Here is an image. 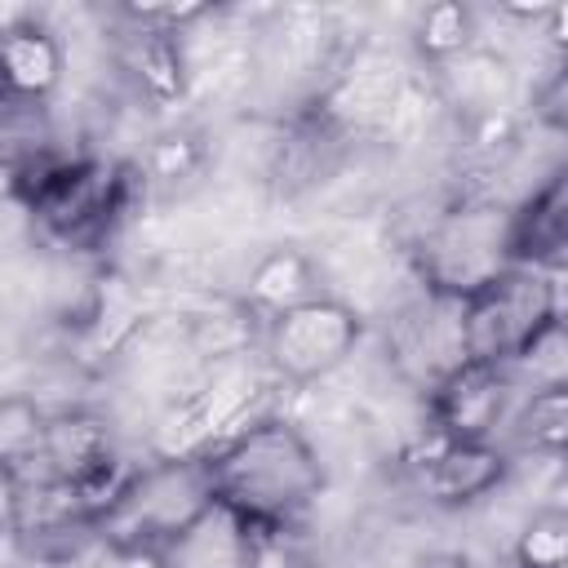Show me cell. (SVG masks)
I'll use <instances>...</instances> for the list:
<instances>
[{
  "mask_svg": "<svg viewBox=\"0 0 568 568\" xmlns=\"http://www.w3.org/2000/svg\"><path fill=\"white\" fill-rule=\"evenodd\" d=\"M550 324L555 302L546 266H510L488 288L462 302V342L466 359L475 364L515 368Z\"/></svg>",
  "mask_w": 568,
  "mask_h": 568,
  "instance_id": "cell-4",
  "label": "cell"
},
{
  "mask_svg": "<svg viewBox=\"0 0 568 568\" xmlns=\"http://www.w3.org/2000/svg\"><path fill=\"white\" fill-rule=\"evenodd\" d=\"M386 351L399 368V377L422 390V399L453 373L466 364V342H462V302L435 297V293H417L413 302H404L386 328Z\"/></svg>",
  "mask_w": 568,
  "mask_h": 568,
  "instance_id": "cell-7",
  "label": "cell"
},
{
  "mask_svg": "<svg viewBox=\"0 0 568 568\" xmlns=\"http://www.w3.org/2000/svg\"><path fill=\"white\" fill-rule=\"evenodd\" d=\"M413 49L430 67H453L479 49V22L475 9L462 0H435L422 4L413 18Z\"/></svg>",
  "mask_w": 568,
  "mask_h": 568,
  "instance_id": "cell-15",
  "label": "cell"
},
{
  "mask_svg": "<svg viewBox=\"0 0 568 568\" xmlns=\"http://www.w3.org/2000/svg\"><path fill=\"white\" fill-rule=\"evenodd\" d=\"M364 333H368L364 311L351 306L346 297L324 293L262 324V359L280 382L311 386L333 377L359 351Z\"/></svg>",
  "mask_w": 568,
  "mask_h": 568,
  "instance_id": "cell-5",
  "label": "cell"
},
{
  "mask_svg": "<svg viewBox=\"0 0 568 568\" xmlns=\"http://www.w3.org/2000/svg\"><path fill=\"white\" fill-rule=\"evenodd\" d=\"M510 555L524 568H568V515L546 506L510 541Z\"/></svg>",
  "mask_w": 568,
  "mask_h": 568,
  "instance_id": "cell-18",
  "label": "cell"
},
{
  "mask_svg": "<svg viewBox=\"0 0 568 568\" xmlns=\"http://www.w3.org/2000/svg\"><path fill=\"white\" fill-rule=\"evenodd\" d=\"M324 297V284H320V266L306 248L297 244H271L253 266H248V280H244V315L253 320H275L302 302H315Z\"/></svg>",
  "mask_w": 568,
  "mask_h": 568,
  "instance_id": "cell-11",
  "label": "cell"
},
{
  "mask_svg": "<svg viewBox=\"0 0 568 568\" xmlns=\"http://www.w3.org/2000/svg\"><path fill=\"white\" fill-rule=\"evenodd\" d=\"M204 164V146L195 133L186 129H173V133H160L146 155L138 160V173L142 182H155V186H178V182H191Z\"/></svg>",
  "mask_w": 568,
  "mask_h": 568,
  "instance_id": "cell-17",
  "label": "cell"
},
{
  "mask_svg": "<svg viewBox=\"0 0 568 568\" xmlns=\"http://www.w3.org/2000/svg\"><path fill=\"white\" fill-rule=\"evenodd\" d=\"M217 506L204 448H173L142 466H129L120 493L102 510L93 537L120 555H160L200 515Z\"/></svg>",
  "mask_w": 568,
  "mask_h": 568,
  "instance_id": "cell-3",
  "label": "cell"
},
{
  "mask_svg": "<svg viewBox=\"0 0 568 568\" xmlns=\"http://www.w3.org/2000/svg\"><path fill=\"white\" fill-rule=\"evenodd\" d=\"M408 568H462V550H430V555L413 559Z\"/></svg>",
  "mask_w": 568,
  "mask_h": 568,
  "instance_id": "cell-25",
  "label": "cell"
},
{
  "mask_svg": "<svg viewBox=\"0 0 568 568\" xmlns=\"http://www.w3.org/2000/svg\"><path fill=\"white\" fill-rule=\"evenodd\" d=\"M124 71L138 84V93L151 106H173L186 98V53H182V36H164V31H138L124 27Z\"/></svg>",
  "mask_w": 568,
  "mask_h": 568,
  "instance_id": "cell-13",
  "label": "cell"
},
{
  "mask_svg": "<svg viewBox=\"0 0 568 568\" xmlns=\"http://www.w3.org/2000/svg\"><path fill=\"white\" fill-rule=\"evenodd\" d=\"M546 275H550V302H555V328H564V333H568V257H564V262H555V266H546Z\"/></svg>",
  "mask_w": 568,
  "mask_h": 568,
  "instance_id": "cell-23",
  "label": "cell"
},
{
  "mask_svg": "<svg viewBox=\"0 0 568 568\" xmlns=\"http://www.w3.org/2000/svg\"><path fill=\"white\" fill-rule=\"evenodd\" d=\"M568 257V160L515 200V262L555 266Z\"/></svg>",
  "mask_w": 568,
  "mask_h": 568,
  "instance_id": "cell-10",
  "label": "cell"
},
{
  "mask_svg": "<svg viewBox=\"0 0 568 568\" xmlns=\"http://www.w3.org/2000/svg\"><path fill=\"white\" fill-rule=\"evenodd\" d=\"M515 404H519V382L510 368L466 359L426 395V435L453 444L501 439Z\"/></svg>",
  "mask_w": 568,
  "mask_h": 568,
  "instance_id": "cell-6",
  "label": "cell"
},
{
  "mask_svg": "<svg viewBox=\"0 0 568 568\" xmlns=\"http://www.w3.org/2000/svg\"><path fill=\"white\" fill-rule=\"evenodd\" d=\"M413 275L417 288L466 302L506 275L515 262V200H497L484 191H462L444 200L426 226L413 235Z\"/></svg>",
  "mask_w": 568,
  "mask_h": 568,
  "instance_id": "cell-2",
  "label": "cell"
},
{
  "mask_svg": "<svg viewBox=\"0 0 568 568\" xmlns=\"http://www.w3.org/2000/svg\"><path fill=\"white\" fill-rule=\"evenodd\" d=\"M67 71V49L40 18H4L0 27V75L4 102L13 106H44Z\"/></svg>",
  "mask_w": 568,
  "mask_h": 568,
  "instance_id": "cell-9",
  "label": "cell"
},
{
  "mask_svg": "<svg viewBox=\"0 0 568 568\" xmlns=\"http://www.w3.org/2000/svg\"><path fill=\"white\" fill-rule=\"evenodd\" d=\"M564 466H568V462H564Z\"/></svg>",
  "mask_w": 568,
  "mask_h": 568,
  "instance_id": "cell-26",
  "label": "cell"
},
{
  "mask_svg": "<svg viewBox=\"0 0 568 568\" xmlns=\"http://www.w3.org/2000/svg\"><path fill=\"white\" fill-rule=\"evenodd\" d=\"M462 568H524L510 550H462Z\"/></svg>",
  "mask_w": 568,
  "mask_h": 568,
  "instance_id": "cell-24",
  "label": "cell"
},
{
  "mask_svg": "<svg viewBox=\"0 0 568 568\" xmlns=\"http://www.w3.org/2000/svg\"><path fill=\"white\" fill-rule=\"evenodd\" d=\"M541 36H546V44H550L559 58H568V0H555V4H550L546 22H541Z\"/></svg>",
  "mask_w": 568,
  "mask_h": 568,
  "instance_id": "cell-22",
  "label": "cell"
},
{
  "mask_svg": "<svg viewBox=\"0 0 568 568\" xmlns=\"http://www.w3.org/2000/svg\"><path fill=\"white\" fill-rule=\"evenodd\" d=\"M44 422H49V408H40L27 395H9L0 404V466L4 470H22L36 457L44 439Z\"/></svg>",
  "mask_w": 568,
  "mask_h": 568,
  "instance_id": "cell-16",
  "label": "cell"
},
{
  "mask_svg": "<svg viewBox=\"0 0 568 568\" xmlns=\"http://www.w3.org/2000/svg\"><path fill=\"white\" fill-rule=\"evenodd\" d=\"M155 559L160 568H253V528L226 506H213Z\"/></svg>",
  "mask_w": 568,
  "mask_h": 568,
  "instance_id": "cell-12",
  "label": "cell"
},
{
  "mask_svg": "<svg viewBox=\"0 0 568 568\" xmlns=\"http://www.w3.org/2000/svg\"><path fill=\"white\" fill-rule=\"evenodd\" d=\"M532 115H537L546 129H555V133L568 138V58H559V67H555V71L546 75V84L537 89Z\"/></svg>",
  "mask_w": 568,
  "mask_h": 568,
  "instance_id": "cell-21",
  "label": "cell"
},
{
  "mask_svg": "<svg viewBox=\"0 0 568 568\" xmlns=\"http://www.w3.org/2000/svg\"><path fill=\"white\" fill-rule=\"evenodd\" d=\"M124 27H138V31H164V36H186V27L204 22L213 9L200 4V0H142V4H120L115 9Z\"/></svg>",
  "mask_w": 568,
  "mask_h": 568,
  "instance_id": "cell-20",
  "label": "cell"
},
{
  "mask_svg": "<svg viewBox=\"0 0 568 568\" xmlns=\"http://www.w3.org/2000/svg\"><path fill=\"white\" fill-rule=\"evenodd\" d=\"M510 448L501 439H484V444H453V439H435L422 430L408 466L417 475V488L426 493V501L444 506V510H462L475 506L484 497H493L506 475H510Z\"/></svg>",
  "mask_w": 568,
  "mask_h": 568,
  "instance_id": "cell-8",
  "label": "cell"
},
{
  "mask_svg": "<svg viewBox=\"0 0 568 568\" xmlns=\"http://www.w3.org/2000/svg\"><path fill=\"white\" fill-rule=\"evenodd\" d=\"M519 390H537V386H568V333L564 328H546L532 351L510 368Z\"/></svg>",
  "mask_w": 568,
  "mask_h": 568,
  "instance_id": "cell-19",
  "label": "cell"
},
{
  "mask_svg": "<svg viewBox=\"0 0 568 568\" xmlns=\"http://www.w3.org/2000/svg\"><path fill=\"white\" fill-rule=\"evenodd\" d=\"M501 444L510 453H537V457H555L564 466L568 462V386L519 390V404L506 422Z\"/></svg>",
  "mask_w": 568,
  "mask_h": 568,
  "instance_id": "cell-14",
  "label": "cell"
},
{
  "mask_svg": "<svg viewBox=\"0 0 568 568\" xmlns=\"http://www.w3.org/2000/svg\"><path fill=\"white\" fill-rule=\"evenodd\" d=\"M217 506L248 528H293L324 497L328 470L288 417H253L204 448Z\"/></svg>",
  "mask_w": 568,
  "mask_h": 568,
  "instance_id": "cell-1",
  "label": "cell"
}]
</instances>
